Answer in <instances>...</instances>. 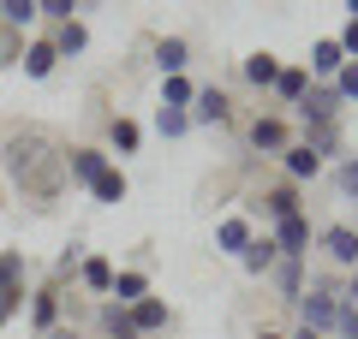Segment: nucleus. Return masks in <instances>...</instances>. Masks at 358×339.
Returning a JSON list of instances; mask_svg holds the SVG:
<instances>
[{"label":"nucleus","instance_id":"f257e3e1","mask_svg":"<svg viewBox=\"0 0 358 339\" xmlns=\"http://www.w3.org/2000/svg\"><path fill=\"white\" fill-rule=\"evenodd\" d=\"M0 167H6V179L18 185V197H30V202H54L66 190V149L36 126H24V131L6 137Z\"/></svg>","mask_w":358,"mask_h":339},{"label":"nucleus","instance_id":"f03ea898","mask_svg":"<svg viewBox=\"0 0 358 339\" xmlns=\"http://www.w3.org/2000/svg\"><path fill=\"white\" fill-rule=\"evenodd\" d=\"M341 298H346V292L334 286V280H310L305 298H299V322H305L310 333H329V339H334V322H341Z\"/></svg>","mask_w":358,"mask_h":339},{"label":"nucleus","instance_id":"7ed1b4c3","mask_svg":"<svg viewBox=\"0 0 358 339\" xmlns=\"http://www.w3.org/2000/svg\"><path fill=\"white\" fill-rule=\"evenodd\" d=\"M0 303H13L18 315L30 303V256L24 250H0Z\"/></svg>","mask_w":358,"mask_h":339},{"label":"nucleus","instance_id":"20e7f679","mask_svg":"<svg viewBox=\"0 0 358 339\" xmlns=\"http://www.w3.org/2000/svg\"><path fill=\"white\" fill-rule=\"evenodd\" d=\"M24 315H30V333H54V327L66 322V292L54 286H30V303H24Z\"/></svg>","mask_w":358,"mask_h":339},{"label":"nucleus","instance_id":"39448f33","mask_svg":"<svg viewBox=\"0 0 358 339\" xmlns=\"http://www.w3.org/2000/svg\"><path fill=\"white\" fill-rule=\"evenodd\" d=\"M114 167V155L108 149H96V143H78V149H66V185H96V179Z\"/></svg>","mask_w":358,"mask_h":339},{"label":"nucleus","instance_id":"423d86ee","mask_svg":"<svg viewBox=\"0 0 358 339\" xmlns=\"http://www.w3.org/2000/svg\"><path fill=\"white\" fill-rule=\"evenodd\" d=\"M317 244H322V256H329L334 268H358V226L329 220V226L317 232Z\"/></svg>","mask_w":358,"mask_h":339},{"label":"nucleus","instance_id":"0eeeda50","mask_svg":"<svg viewBox=\"0 0 358 339\" xmlns=\"http://www.w3.org/2000/svg\"><path fill=\"white\" fill-rule=\"evenodd\" d=\"M341 107L346 101L334 96V84H310L305 101H299V119H305V126H341Z\"/></svg>","mask_w":358,"mask_h":339},{"label":"nucleus","instance_id":"6e6552de","mask_svg":"<svg viewBox=\"0 0 358 339\" xmlns=\"http://www.w3.org/2000/svg\"><path fill=\"white\" fill-rule=\"evenodd\" d=\"M197 126H233V101H227V89L197 84V101H192V131H197Z\"/></svg>","mask_w":358,"mask_h":339},{"label":"nucleus","instance_id":"1a4fd4ad","mask_svg":"<svg viewBox=\"0 0 358 339\" xmlns=\"http://www.w3.org/2000/svg\"><path fill=\"white\" fill-rule=\"evenodd\" d=\"M268 239H275V250H281V256H310V220H305V209L287 214V220H275Z\"/></svg>","mask_w":358,"mask_h":339},{"label":"nucleus","instance_id":"9d476101","mask_svg":"<svg viewBox=\"0 0 358 339\" xmlns=\"http://www.w3.org/2000/svg\"><path fill=\"white\" fill-rule=\"evenodd\" d=\"M54 66H60L54 36H30V42H24V60H18V72H24L30 84H42V77H54Z\"/></svg>","mask_w":358,"mask_h":339},{"label":"nucleus","instance_id":"9b49d317","mask_svg":"<svg viewBox=\"0 0 358 339\" xmlns=\"http://www.w3.org/2000/svg\"><path fill=\"white\" fill-rule=\"evenodd\" d=\"M287 143H293V131H287L281 113H263V119H251V149H257V155H281Z\"/></svg>","mask_w":358,"mask_h":339},{"label":"nucleus","instance_id":"f8f14e48","mask_svg":"<svg viewBox=\"0 0 358 339\" xmlns=\"http://www.w3.org/2000/svg\"><path fill=\"white\" fill-rule=\"evenodd\" d=\"M78 286H84L90 298H108V292H114V262H108L102 250H84V262H78Z\"/></svg>","mask_w":358,"mask_h":339},{"label":"nucleus","instance_id":"ddd939ff","mask_svg":"<svg viewBox=\"0 0 358 339\" xmlns=\"http://www.w3.org/2000/svg\"><path fill=\"white\" fill-rule=\"evenodd\" d=\"M251 239H257V226L245 220V214H227V220L215 226V250H221V256H233V262L251 250Z\"/></svg>","mask_w":358,"mask_h":339},{"label":"nucleus","instance_id":"4468645a","mask_svg":"<svg viewBox=\"0 0 358 339\" xmlns=\"http://www.w3.org/2000/svg\"><path fill=\"white\" fill-rule=\"evenodd\" d=\"M150 60H155V72H162V77H179L185 66H192V42H185V36H155Z\"/></svg>","mask_w":358,"mask_h":339},{"label":"nucleus","instance_id":"2eb2a0df","mask_svg":"<svg viewBox=\"0 0 358 339\" xmlns=\"http://www.w3.org/2000/svg\"><path fill=\"white\" fill-rule=\"evenodd\" d=\"M281 167H287V185H310V179L322 173V155L310 149V143H287V149H281Z\"/></svg>","mask_w":358,"mask_h":339},{"label":"nucleus","instance_id":"dca6fc26","mask_svg":"<svg viewBox=\"0 0 358 339\" xmlns=\"http://www.w3.org/2000/svg\"><path fill=\"white\" fill-rule=\"evenodd\" d=\"M341 66H346V54H341V42H334V36L310 42V66H305L310 84H334V72H341Z\"/></svg>","mask_w":358,"mask_h":339},{"label":"nucleus","instance_id":"f3484780","mask_svg":"<svg viewBox=\"0 0 358 339\" xmlns=\"http://www.w3.org/2000/svg\"><path fill=\"white\" fill-rule=\"evenodd\" d=\"M268 280H275L281 303H299V298H305V256H281V262L268 268Z\"/></svg>","mask_w":358,"mask_h":339},{"label":"nucleus","instance_id":"a211bd4d","mask_svg":"<svg viewBox=\"0 0 358 339\" xmlns=\"http://www.w3.org/2000/svg\"><path fill=\"white\" fill-rule=\"evenodd\" d=\"M167 322H173V310H167V298H143V303H131V327H138V339H150V333H167Z\"/></svg>","mask_w":358,"mask_h":339},{"label":"nucleus","instance_id":"6ab92c4d","mask_svg":"<svg viewBox=\"0 0 358 339\" xmlns=\"http://www.w3.org/2000/svg\"><path fill=\"white\" fill-rule=\"evenodd\" d=\"M138 149H143V126L131 113H114L108 119V155H138Z\"/></svg>","mask_w":358,"mask_h":339},{"label":"nucleus","instance_id":"aec40b11","mask_svg":"<svg viewBox=\"0 0 358 339\" xmlns=\"http://www.w3.org/2000/svg\"><path fill=\"white\" fill-rule=\"evenodd\" d=\"M150 298V274H143V268H114V292H108V303H143Z\"/></svg>","mask_w":358,"mask_h":339},{"label":"nucleus","instance_id":"412c9836","mask_svg":"<svg viewBox=\"0 0 358 339\" xmlns=\"http://www.w3.org/2000/svg\"><path fill=\"white\" fill-rule=\"evenodd\" d=\"M36 24H42L36 0H0V30H13V36L30 42V30H36Z\"/></svg>","mask_w":358,"mask_h":339},{"label":"nucleus","instance_id":"4be33fe9","mask_svg":"<svg viewBox=\"0 0 358 339\" xmlns=\"http://www.w3.org/2000/svg\"><path fill=\"white\" fill-rule=\"evenodd\" d=\"M239 72H245V84H257V89H275V77H281V54L257 48V54H245V60H239Z\"/></svg>","mask_w":358,"mask_h":339},{"label":"nucleus","instance_id":"5701e85b","mask_svg":"<svg viewBox=\"0 0 358 339\" xmlns=\"http://www.w3.org/2000/svg\"><path fill=\"white\" fill-rule=\"evenodd\" d=\"M275 262H281V250H275V239H268V232H257V239H251V250L239 256V268H245L251 280H263Z\"/></svg>","mask_w":358,"mask_h":339},{"label":"nucleus","instance_id":"b1692460","mask_svg":"<svg viewBox=\"0 0 358 339\" xmlns=\"http://www.w3.org/2000/svg\"><path fill=\"white\" fill-rule=\"evenodd\" d=\"M96 327H102V339H138L131 310H126V303H108V298H102V310H96Z\"/></svg>","mask_w":358,"mask_h":339},{"label":"nucleus","instance_id":"393cba45","mask_svg":"<svg viewBox=\"0 0 358 339\" xmlns=\"http://www.w3.org/2000/svg\"><path fill=\"white\" fill-rule=\"evenodd\" d=\"M305 89H310V72H305V66H281V77H275V101H281V107H299Z\"/></svg>","mask_w":358,"mask_h":339},{"label":"nucleus","instance_id":"a878e982","mask_svg":"<svg viewBox=\"0 0 358 339\" xmlns=\"http://www.w3.org/2000/svg\"><path fill=\"white\" fill-rule=\"evenodd\" d=\"M90 197L102 202V209H114V202H126V197H131V185H126V167H108V173L96 179V185H90Z\"/></svg>","mask_w":358,"mask_h":339},{"label":"nucleus","instance_id":"bb28decb","mask_svg":"<svg viewBox=\"0 0 358 339\" xmlns=\"http://www.w3.org/2000/svg\"><path fill=\"white\" fill-rule=\"evenodd\" d=\"M84 48H90V24H84V18H72V24L54 30V54H60V60H78Z\"/></svg>","mask_w":358,"mask_h":339},{"label":"nucleus","instance_id":"cd10ccee","mask_svg":"<svg viewBox=\"0 0 358 339\" xmlns=\"http://www.w3.org/2000/svg\"><path fill=\"white\" fill-rule=\"evenodd\" d=\"M263 214H268V220H287V214H299V185H275V190H263Z\"/></svg>","mask_w":358,"mask_h":339},{"label":"nucleus","instance_id":"c85d7f7f","mask_svg":"<svg viewBox=\"0 0 358 339\" xmlns=\"http://www.w3.org/2000/svg\"><path fill=\"white\" fill-rule=\"evenodd\" d=\"M192 101H197V84H192L185 72H179V77H162V107H185V113H192Z\"/></svg>","mask_w":358,"mask_h":339},{"label":"nucleus","instance_id":"c756f323","mask_svg":"<svg viewBox=\"0 0 358 339\" xmlns=\"http://www.w3.org/2000/svg\"><path fill=\"white\" fill-rule=\"evenodd\" d=\"M155 131H162L167 143H179L185 131H192V113L185 107H155Z\"/></svg>","mask_w":358,"mask_h":339},{"label":"nucleus","instance_id":"7c9ffc66","mask_svg":"<svg viewBox=\"0 0 358 339\" xmlns=\"http://www.w3.org/2000/svg\"><path fill=\"white\" fill-rule=\"evenodd\" d=\"M305 143L329 161V155H341V126H305Z\"/></svg>","mask_w":358,"mask_h":339},{"label":"nucleus","instance_id":"2f4dec72","mask_svg":"<svg viewBox=\"0 0 358 339\" xmlns=\"http://www.w3.org/2000/svg\"><path fill=\"white\" fill-rule=\"evenodd\" d=\"M36 13H42V24L60 30V24H72V18H78V0H36Z\"/></svg>","mask_w":358,"mask_h":339},{"label":"nucleus","instance_id":"473e14b6","mask_svg":"<svg viewBox=\"0 0 358 339\" xmlns=\"http://www.w3.org/2000/svg\"><path fill=\"white\" fill-rule=\"evenodd\" d=\"M334 96H341V101H358V60H346L341 72H334Z\"/></svg>","mask_w":358,"mask_h":339},{"label":"nucleus","instance_id":"72a5a7b5","mask_svg":"<svg viewBox=\"0 0 358 339\" xmlns=\"http://www.w3.org/2000/svg\"><path fill=\"white\" fill-rule=\"evenodd\" d=\"M334 339H358V298H341V322H334Z\"/></svg>","mask_w":358,"mask_h":339},{"label":"nucleus","instance_id":"f704fd0d","mask_svg":"<svg viewBox=\"0 0 358 339\" xmlns=\"http://www.w3.org/2000/svg\"><path fill=\"white\" fill-rule=\"evenodd\" d=\"M334 185H341L346 197H358V155H341V167H334Z\"/></svg>","mask_w":358,"mask_h":339},{"label":"nucleus","instance_id":"c9c22d12","mask_svg":"<svg viewBox=\"0 0 358 339\" xmlns=\"http://www.w3.org/2000/svg\"><path fill=\"white\" fill-rule=\"evenodd\" d=\"M18 60H24V36L0 30V66H18Z\"/></svg>","mask_w":358,"mask_h":339},{"label":"nucleus","instance_id":"e433bc0d","mask_svg":"<svg viewBox=\"0 0 358 339\" xmlns=\"http://www.w3.org/2000/svg\"><path fill=\"white\" fill-rule=\"evenodd\" d=\"M334 42H341V54H346V60H358V18H346V30H341Z\"/></svg>","mask_w":358,"mask_h":339},{"label":"nucleus","instance_id":"4c0bfd02","mask_svg":"<svg viewBox=\"0 0 358 339\" xmlns=\"http://www.w3.org/2000/svg\"><path fill=\"white\" fill-rule=\"evenodd\" d=\"M36 339H84V333H78V327H66V322H60V327H54V333H36Z\"/></svg>","mask_w":358,"mask_h":339},{"label":"nucleus","instance_id":"58836bf2","mask_svg":"<svg viewBox=\"0 0 358 339\" xmlns=\"http://www.w3.org/2000/svg\"><path fill=\"white\" fill-rule=\"evenodd\" d=\"M13 315H18L13 303H0V333H6V327H13Z\"/></svg>","mask_w":358,"mask_h":339},{"label":"nucleus","instance_id":"ea45409f","mask_svg":"<svg viewBox=\"0 0 358 339\" xmlns=\"http://www.w3.org/2000/svg\"><path fill=\"white\" fill-rule=\"evenodd\" d=\"M293 339H329V333H310V327H299V333Z\"/></svg>","mask_w":358,"mask_h":339},{"label":"nucleus","instance_id":"a19ab883","mask_svg":"<svg viewBox=\"0 0 358 339\" xmlns=\"http://www.w3.org/2000/svg\"><path fill=\"white\" fill-rule=\"evenodd\" d=\"M346 298H358V268H352V286H346Z\"/></svg>","mask_w":358,"mask_h":339},{"label":"nucleus","instance_id":"79ce46f5","mask_svg":"<svg viewBox=\"0 0 358 339\" xmlns=\"http://www.w3.org/2000/svg\"><path fill=\"white\" fill-rule=\"evenodd\" d=\"M346 18H358V0H346Z\"/></svg>","mask_w":358,"mask_h":339},{"label":"nucleus","instance_id":"37998d69","mask_svg":"<svg viewBox=\"0 0 358 339\" xmlns=\"http://www.w3.org/2000/svg\"><path fill=\"white\" fill-rule=\"evenodd\" d=\"M257 339H287V333H268V327H263V333H257Z\"/></svg>","mask_w":358,"mask_h":339}]
</instances>
